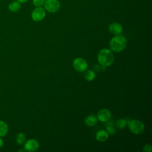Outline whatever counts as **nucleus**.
I'll return each mask as SVG.
<instances>
[{
  "label": "nucleus",
  "instance_id": "1a4fd4ad",
  "mask_svg": "<svg viewBox=\"0 0 152 152\" xmlns=\"http://www.w3.org/2000/svg\"><path fill=\"white\" fill-rule=\"evenodd\" d=\"M108 30H109V31L112 34L116 36V35H119L122 33L123 27L120 23L114 22L109 24L108 27Z\"/></svg>",
  "mask_w": 152,
  "mask_h": 152
},
{
  "label": "nucleus",
  "instance_id": "2eb2a0df",
  "mask_svg": "<svg viewBox=\"0 0 152 152\" xmlns=\"http://www.w3.org/2000/svg\"><path fill=\"white\" fill-rule=\"evenodd\" d=\"M96 75L94 71L91 70H88L84 74V77L86 80H87L88 81H91L95 78Z\"/></svg>",
  "mask_w": 152,
  "mask_h": 152
},
{
  "label": "nucleus",
  "instance_id": "dca6fc26",
  "mask_svg": "<svg viewBox=\"0 0 152 152\" xmlns=\"http://www.w3.org/2000/svg\"><path fill=\"white\" fill-rule=\"evenodd\" d=\"M126 124H127V122L125 119H119L115 122V125L117 128H118L119 129H122L125 127V126L126 125Z\"/></svg>",
  "mask_w": 152,
  "mask_h": 152
},
{
  "label": "nucleus",
  "instance_id": "20e7f679",
  "mask_svg": "<svg viewBox=\"0 0 152 152\" xmlns=\"http://www.w3.org/2000/svg\"><path fill=\"white\" fill-rule=\"evenodd\" d=\"M72 65L77 71L84 72L87 69L88 64L84 58H77L73 61Z\"/></svg>",
  "mask_w": 152,
  "mask_h": 152
},
{
  "label": "nucleus",
  "instance_id": "423d86ee",
  "mask_svg": "<svg viewBox=\"0 0 152 152\" xmlns=\"http://www.w3.org/2000/svg\"><path fill=\"white\" fill-rule=\"evenodd\" d=\"M45 15L46 12L45 9L41 7H37L32 11L31 18L33 21L39 22L45 18Z\"/></svg>",
  "mask_w": 152,
  "mask_h": 152
},
{
  "label": "nucleus",
  "instance_id": "4468645a",
  "mask_svg": "<svg viewBox=\"0 0 152 152\" xmlns=\"http://www.w3.org/2000/svg\"><path fill=\"white\" fill-rule=\"evenodd\" d=\"M15 141L18 145L23 144L26 141V135L23 132H18L15 136Z\"/></svg>",
  "mask_w": 152,
  "mask_h": 152
},
{
  "label": "nucleus",
  "instance_id": "aec40b11",
  "mask_svg": "<svg viewBox=\"0 0 152 152\" xmlns=\"http://www.w3.org/2000/svg\"><path fill=\"white\" fill-rule=\"evenodd\" d=\"M4 145V140L1 137H0V148H1Z\"/></svg>",
  "mask_w": 152,
  "mask_h": 152
},
{
  "label": "nucleus",
  "instance_id": "f3484780",
  "mask_svg": "<svg viewBox=\"0 0 152 152\" xmlns=\"http://www.w3.org/2000/svg\"><path fill=\"white\" fill-rule=\"evenodd\" d=\"M45 0H33V4L35 7H42L44 5Z\"/></svg>",
  "mask_w": 152,
  "mask_h": 152
},
{
  "label": "nucleus",
  "instance_id": "6e6552de",
  "mask_svg": "<svg viewBox=\"0 0 152 152\" xmlns=\"http://www.w3.org/2000/svg\"><path fill=\"white\" fill-rule=\"evenodd\" d=\"M111 113L107 109H102L97 113V119L101 122H105L110 120Z\"/></svg>",
  "mask_w": 152,
  "mask_h": 152
},
{
  "label": "nucleus",
  "instance_id": "412c9836",
  "mask_svg": "<svg viewBox=\"0 0 152 152\" xmlns=\"http://www.w3.org/2000/svg\"><path fill=\"white\" fill-rule=\"evenodd\" d=\"M17 1H18L20 3H25L27 2L28 0H17Z\"/></svg>",
  "mask_w": 152,
  "mask_h": 152
},
{
  "label": "nucleus",
  "instance_id": "0eeeda50",
  "mask_svg": "<svg viewBox=\"0 0 152 152\" xmlns=\"http://www.w3.org/2000/svg\"><path fill=\"white\" fill-rule=\"evenodd\" d=\"M39 147V144L38 141L35 139H29L25 142L24 145V149L25 151L33 152L36 151Z\"/></svg>",
  "mask_w": 152,
  "mask_h": 152
},
{
  "label": "nucleus",
  "instance_id": "9d476101",
  "mask_svg": "<svg viewBox=\"0 0 152 152\" xmlns=\"http://www.w3.org/2000/svg\"><path fill=\"white\" fill-rule=\"evenodd\" d=\"M109 134L106 131L102 129L97 132L96 134V138L99 142H104L108 139Z\"/></svg>",
  "mask_w": 152,
  "mask_h": 152
},
{
  "label": "nucleus",
  "instance_id": "9b49d317",
  "mask_svg": "<svg viewBox=\"0 0 152 152\" xmlns=\"http://www.w3.org/2000/svg\"><path fill=\"white\" fill-rule=\"evenodd\" d=\"M8 10L12 12H16L18 11L21 8V3L18 1H14L10 2L8 6Z\"/></svg>",
  "mask_w": 152,
  "mask_h": 152
},
{
  "label": "nucleus",
  "instance_id": "f03ea898",
  "mask_svg": "<svg viewBox=\"0 0 152 152\" xmlns=\"http://www.w3.org/2000/svg\"><path fill=\"white\" fill-rule=\"evenodd\" d=\"M97 59L100 64L103 66H109L114 61V55L111 50L109 49H102L98 53Z\"/></svg>",
  "mask_w": 152,
  "mask_h": 152
},
{
  "label": "nucleus",
  "instance_id": "a211bd4d",
  "mask_svg": "<svg viewBox=\"0 0 152 152\" xmlns=\"http://www.w3.org/2000/svg\"><path fill=\"white\" fill-rule=\"evenodd\" d=\"M106 132L109 135H113L115 134L116 131H115V129L112 125H108L107 126Z\"/></svg>",
  "mask_w": 152,
  "mask_h": 152
},
{
  "label": "nucleus",
  "instance_id": "39448f33",
  "mask_svg": "<svg viewBox=\"0 0 152 152\" xmlns=\"http://www.w3.org/2000/svg\"><path fill=\"white\" fill-rule=\"evenodd\" d=\"M45 8L49 12H56L60 9V3L58 0H45Z\"/></svg>",
  "mask_w": 152,
  "mask_h": 152
},
{
  "label": "nucleus",
  "instance_id": "7ed1b4c3",
  "mask_svg": "<svg viewBox=\"0 0 152 152\" xmlns=\"http://www.w3.org/2000/svg\"><path fill=\"white\" fill-rule=\"evenodd\" d=\"M128 128L130 131L134 134H141L144 131V124L138 119H132L128 122Z\"/></svg>",
  "mask_w": 152,
  "mask_h": 152
},
{
  "label": "nucleus",
  "instance_id": "f257e3e1",
  "mask_svg": "<svg viewBox=\"0 0 152 152\" xmlns=\"http://www.w3.org/2000/svg\"><path fill=\"white\" fill-rule=\"evenodd\" d=\"M126 45L127 41L125 37L121 34L112 37L109 42L110 50L115 52H120L124 50Z\"/></svg>",
  "mask_w": 152,
  "mask_h": 152
},
{
  "label": "nucleus",
  "instance_id": "ddd939ff",
  "mask_svg": "<svg viewBox=\"0 0 152 152\" xmlns=\"http://www.w3.org/2000/svg\"><path fill=\"white\" fill-rule=\"evenodd\" d=\"M8 132V126L7 124L0 120V137H5Z\"/></svg>",
  "mask_w": 152,
  "mask_h": 152
},
{
  "label": "nucleus",
  "instance_id": "f8f14e48",
  "mask_svg": "<svg viewBox=\"0 0 152 152\" xmlns=\"http://www.w3.org/2000/svg\"><path fill=\"white\" fill-rule=\"evenodd\" d=\"M85 124L89 126H92L95 125L97 123V119L95 116L91 115H88L85 118L84 120Z\"/></svg>",
  "mask_w": 152,
  "mask_h": 152
},
{
  "label": "nucleus",
  "instance_id": "6ab92c4d",
  "mask_svg": "<svg viewBox=\"0 0 152 152\" xmlns=\"http://www.w3.org/2000/svg\"><path fill=\"white\" fill-rule=\"evenodd\" d=\"M142 150L144 152H151L152 151L151 145L150 144L145 145L142 148Z\"/></svg>",
  "mask_w": 152,
  "mask_h": 152
}]
</instances>
